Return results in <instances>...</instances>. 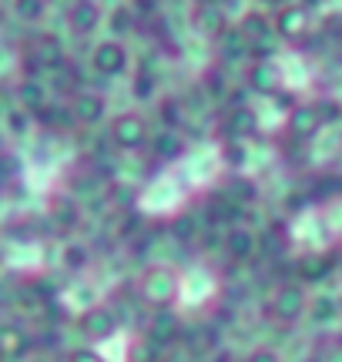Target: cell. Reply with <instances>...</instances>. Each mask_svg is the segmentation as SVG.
<instances>
[{
  "mask_svg": "<svg viewBox=\"0 0 342 362\" xmlns=\"http://www.w3.org/2000/svg\"><path fill=\"white\" fill-rule=\"evenodd\" d=\"M182 285H184V275L175 265H165V262H155L148 265L141 275H138V296L141 302H148L151 309H171L178 298H182Z\"/></svg>",
  "mask_w": 342,
  "mask_h": 362,
  "instance_id": "1",
  "label": "cell"
},
{
  "mask_svg": "<svg viewBox=\"0 0 342 362\" xmlns=\"http://www.w3.org/2000/svg\"><path fill=\"white\" fill-rule=\"evenodd\" d=\"M305 312H309V292H305L302 282L278 285L276 292H272V298H269V305H265V315L282 325L299 322Z\"/></svg>",
  "mask_w": 342,
  "mask_h": 362,
  "instance_id": "2",
  "label": "cell"
},
{
  "mask_svg": "<svg viewBox=\"0 0 342 362\" xmlns=\"http://www.w3.org/2000/svg\"><path fill=\"white\" fill-rule=\"evenodd\" d=\"M107 138H111V144L121 148V151H141V148L151 141L148 117L138 115V111H121V115L111 117V124H107Z\"/></svg>",
  "mask_w": 342,
  "mask_h": 362,
  "instance_id": "3",
  "label": "cell"
},
{
  "mask_svg": "<svg viewBox=\"0 0 342 362\" xmlns=\"http://www.w3.org/2000/svg\"><path fill=\"white\" fill-rule=\"evenodd\" d=\"M78 325H81V332L88 339H98V342H105V339L111 336H118V312L111 309V305H88V309L78 315Z\"/></svg>",
  "mask_w": 342,
  "mask_h": 362,
  "instance_id": "4",
  "label": "cell"
},
{
  "mask_svg": "<svg viewBox=\"0 0 342 362\" xmlns=\"http://www.w3.org/2000/svg\"><path fill=\"white\" fill-rule=\"evenodd\" d=\"M322 124H326V121L319 115L316 101H295L289 107V115H285V128H289V134L295 141H312Z\"/></svg>",
  "mask_w": 342,
  "mask_h": 362,
  "instance_id": "5",
  "label": "cell"
},
{
  "mask_svg": "<svg viewBox=\"0 0 342 362\" xmlns=\"http://www.w3.org/2000/svg\"><path fill=\"white\" fill-rule=\"evenodd\" d=\"M67 115H71V121H74V124H81V128H94V124H101V117L107 115L105 94L81 90V94H74V98H71V104H67Z\"/></svg>",
  "mask_w": 342,
  "mask_h": 362,
  "instance_id": "6",
  "label": "cell"
},
{
  "mask_svg": "<svg viewBox=\"0 0 342 362\" xmlns=\"http://www.w3.org/2000/svg\"><path fill=\"white\" fill-rule=\"evenodd\" d=\"M225 131H228V141H249L262 131V121H259V111L249 107V104H235L228 117H225Z\"/></svg>",
  "mask_w": 342,
  "mask_h": 362,
  "instance_id": "7",
  "label": "cell"
},
{
  "mask_svg": "<svg viewBox=\"0 0 342 362\" xmlns=\"http://www.w3.org/2000/svg\"><path fill=\"white\" fill-rule=\"evenodd\" d=\"M225 252H228L232 262H249L259 252V235L252 232V228H245V225H235V228H228V235H225Z\"/></svg>",
  "mask_w": 342,
  "mask_h": 362,
  "instance_id": "8",
  "label": "cell"
},
{
  "mask_svg": "<svg viewBox=\"0 0 342 362\" xmlns=\"http://www.w3.org/2000/svg\"><path fill=\"white\" fill-rule=\"evenodd\" d=\"M295 269H299V279H302V282H326L332 272L339 269V262L332 259V255L312 252V255H302V259L295 262Z\"/></svg>",
  "mask_w": 342,
  "mask_h": 362,
  "instance_id": "9",
  "label": "cell"
},
{
  "mask_svg": "<svg viewBox=\"0 0 342 362\" xmlns=\"http://www.w3.org/2000/svg\"><path fill=\"white\" fill-rule=\"evenodd\" d=\"M178 336H182V319L168 309H161L158 315L151 319V325H148V339H151L155 346H171Z\"/></svg>",
  "mask_w": 342,
  "mask_h": 362,
  "instance_id": "10",
  "label": "cell"
},
{
  "mask_svg": "<svg viewBox=\"0 0 342 362\" xmlns=\"http://www.w3.org/2000/svg\"><path fill=\"white\" fill-rule=\"evenodd\" d=\"M27 349H30V336H27V329H20V325H0V359H20V356H27Z\"/></svg>",
  "mask_w": 342,
  "mask_h": 362,
  "instance_id": "11",
  "label": "cell"
},
{
  "mask_svg": "<svg viewBox=\"0 0 342 362\" xmlns=\"http://www.w3.org/2000/svg\"><path fill=\"white\" fill-rule=\"evenodd\" d=\"M128 67V54L121 44H101L98 51H94V71L98 74H107V78H114Z\"/></svg>",
  "mask_w": 342,
  "mask_h": 362,
  "instance_id": "12",
  "label": "cell"
},
{
  "mask_svg": "<svg viewBox=\"0 0 342 362\" xmlns=\"http://www.w3.org/2000/svg\"><path fill=\"white\" fill-rule=\"evenodd\" d=\"M249 84L259 90V94L272 98V94L282 88V74H278V67L272 64V61H265V64H255L249 71Z\"/></svg>",
  "mask_w": 342,
  "mask_h": 362,
  "instance_id": "13",
  "label": "cell"
},
{
  "mask_svg": "<svg viewBox=\"0 0 342 362\" xmlns=\"http://www.w3.org/2000/svg\"><path fill=\"white\" fill-rule=\"evenodd\" d=\"M238 202L232 198V194H215L208 202V218L211 221H235L238 218Z\"/></svg>",
  "mask_w": 342,
  "mask_h": 362,
  "instance_id": "14",
  "label": "cell"
},
{
  "mask_svg": "<svg viewBox=\"0 0 342 362\" xmlns=\"http://www.w3.org/2000/svg\"><path fill=\"white\" fill-rule=\"evenodd\" d=\"M309 315H312L316 322H329V319L339 315V305H336V298H329V296H316V298H309Z\"/></svg>",
  "mask_w": 342,
  "mask_h": 362,
  "instance_id": "15",
  "label": "cell"
},
{
  "mask_svg": "<svg viewBox=\"0 0 342 362\" xmlns=\"http://www.w3.org/2000/svg\"><path fill=\"white\" fill-rule=\"evenodd\" d=\"M20 104H24L27 111H44L47 107V94H44L40 84L27 81V84H20Z\"/></svg>",
  "mask_w": 342,
  "mask_h": 362,
  "instance_id": "16",
  "label": "cell"
},
{
  "mask_svg": "<svg viewBox=\"0 0 342 362\" xmlns=\"http://www.w3.org/2000/svg\"><path fill=\"white\" fill-rule=\"evenodd\" d=\"M158 349L161 346H155L151 339H134V342H128V362H155Z\"/></svg>",
  "mask_w": 342,
  "mask_h": 362,
  "instance_id": "17",
  "label": "cell"
},
{
  "mask_svg": "<svg viewBox=\"0 0 342 362\" xmlns=\"http://www.w3.org/2000/svg\"><path fill=\"white\" fill-rule=\"evenodd\" d=\"M278 27H282V34H285L289 40L302 37V30H305V13H302V11H285V13H282V21H278Z\"/></svg>",
  "mask_w": 342,
  "mask_h": 362,
  "instance_id": "18",
  "label": "cell"
},
{
  "mask_svg": "<svg viewBox=\"0 0 342 362\" xmlns=\"http://www.w3.org/2000/svg\"><path fill=\"white\" fill-rule=\"evenodd\" d=\"M155 151H161V158H175V155H182L184 151V144L175 131H165V134L155 138Z\"/></svg>",
  "mask_w": 342,
  "mask_h": 362,
  "instance_id": "19",
  "label": "cell"
},
{
  "mask_svg": "<svg viewBox=\"0 0 342 362\" xmlns=\"http://www.w3.org/2000/svg\"><path fill=\"white\" fill-rule=\"evenodd\" d=\"M94 24H98V11H94L91 4H84V7H78V11L71 13V27H74L78 34H88Z\"/></svg>",
  "mask_w": 342,
  "mask_h": 362,
  "instance_id": "20",
  "label": "cell"
},
{
  "mask_svg": "<svg viewBox=\"0 0 342 362\" xmlns=\"http://www.w3.org/2000/svg\"><path fill=\"white\" fill-rule=\"evenodd\" d=\"M88 248L84 245H67L64 248V265L67 269H74V272H81V269H88Z\"/></svg>",
  "mask_w": 342,
  "mask_h": 362,
  "instance_id": "21",
  "label": "cell"
},
{
  "mask_svg": "<svg viewBox=\"0 0 342 362\" xmlns=\"http://www.w3.org/2000/svg\"><path fill=\"white\" fill-rule=\"evenodd\" d=\"M225 161L232 165V168H242L249 155H245V141H225Z\"/></svg>",
  "mask_w": 342,
  "mask_h": 362,
  "instance_id": "22",
  "label": "cell"
},
{
  "mask_svg": "<svg viewBox=\"0 0 342 362\" xmlns=\"http://www.w3.org/2000/svg\"><path fill=\"white\" fill-rule=\"evenodd\" d=\"M178 104H182V101H178ZM178 104H175V101H165V104H161V115H165V121H168V131L182 124V107H178Z\"/></svg>",
  "mask_w": 342,
  "mask_h": 362,
  "instance_id": "23",
  "label": "cell"
},
{
  "mask_svg": "<svg viewBox=\"0 0 342 362\" xmlns=\"http://www.w3.org/2000/svg\"><path fill=\"white\" fill-rule=\"evenodd\" d=\"M67 362H107V359L98 349H74L67 356Z\"/></svg>",
  "mask_w": 342,
  "mask_h": 362,
  "instance_id": "24",
  "label": "cell"
},
{
  "mask_svg": "<svg viewBox=\"0 0 342 362\" xmlns=\"http://www.w3.org/2000/svg\"><path fill=\"white\" fill-rule=\"evenodd\" d=\"M245 362H282V359H278L276 349H265V346H259V349L249 352V359H245Z\"/></svg>",
  "mask_w": 342,
  "mask_h": 362,
  "instance_id": "25",
  "label": "cell"
},
{
  "mask_svg": "<svg viewBox=\"0 0 342 362\" xmlns=\"http://www.w3.org/2000/svg\"><path fill=\"white\" fill-rule=\"evenodd\" d=\"M17 13H20V17H37L40 0H17Z\"/></svg>",
  "mask_w": 342,
  "mask_h": 362,
  "instance_id": "26",
  "label": "cell"
},
{
  "mask_svg": "<svg viewBox=\"0 0 342 362\" xmlns=\"http://www.w3.org/2000/svg\"><path fill=\"white\" fill-rule=\"evenodd\" d=\"M0 262H4V245H0Z\"/></svg>",
  "mask_w": 342,
  "mask_h": 362,
  "instance_id": "27",
  "label": "cell"
},
{
  "mask_svg": "<svg viewBox=\"0 0 342 362\" xmlns=\"http://www.w3.org/2000/svg\"><path fill=\"white\" fill-rule=\"evenodd\" d=\"M339 269H342V259H339Z\"/></svg>",
  "mask_w": 342,
  "mask_h": 362,
  "instance_id": "28",
  "label": "cell"
}]
</instances>
